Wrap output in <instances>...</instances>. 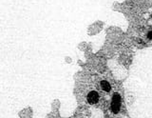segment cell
I'll return each instance as SVG.
<instances>
[{"label":"cell","instance_id":"3","mask_svg":"<svg viewBox=\"0 0 152 118\" xmlns=\"http://www.w3.org/2000/svg\"><path fill=\"white\" fill-rule=\"evenodd\" d=\"M101 88L104 92H109L111 89V86L110 84H109L107 81H106V80H103V81H101Z\"/></svg>","mask_w":152,"mask_h":118},{"label":"cell","instance_id":"4","mask_svg":"<svg viewBox=\"0 0 152 118\" xmlns=\"http://www.w3.org/2000/svg\"><path fill=\"white\" fill-rule=\"evenodd\" d=\"M147 37H148V39H152V32H149L147 34Z\"/></svg>","mask_w":152,"mask_h":118},{"label":"cell","instance_id":"2","mask_svg":"<svg viewBox=\"0 0 152 118\" xmlns=\"http://www.w3.org/2000/svg\"><path fill=\"white\" fill-rule=\"evenodd\" d=\"M87 99L89 104H96L99 100V93L94 91L89 92L87 96Z\"/></svg>","mask_w":152,"mask_h":118},{"label":"cell","instance_id":"1","mask_svg":"<svg viewBox=\"0 0 152 118\" xmlns=\"http://www.w3.org/2000/svg\"><path fill=\"white\" fill-rule=\"evenodd\" d=\"M120 102H121V96L119 93H114L112 96L111 101V111L113 113H118L120 111Z\"/></svg>","mask_w":152,"mask_h":118}]
</instances>
